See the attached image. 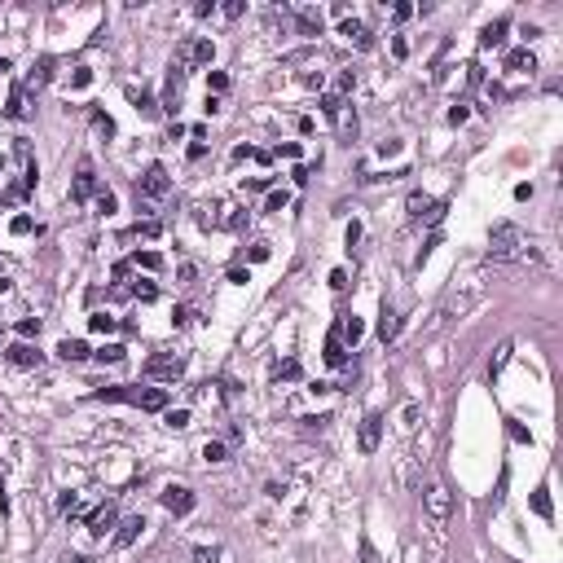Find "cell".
<instances>
[{"instance_id": "obj_1", "label": "cell", "mask_w": 563, "mask_h": 563, "mask_svg": "<svg viewBox=\"0 0 563 563\" xmlns=\"http://www.w3.org/2000/svg\"><path fill=\"white\" fill-rule=\"evenodd\" d=\"M97 401H128V405H137V410H154V414L167 410V392L163 388H102Z\"/></svg>"}, {"instance_id": "obj_2", "label": "cell", "mask_w": 563, "mask_h": 563, "mask_svg": "<svg viewBox=\"0 0 563 563\" xmlns=\"http://www.w3.org/2000/svg\"><path fill=\"white\" fill-rule=\"evenodd\" d=\"M519 247H524L519 225H510V220L493 225V233H488V256H493V260H510V256H519Z\"/></svg>"}, {"instance_id": "obj_3", "label": "cell", "mask_w": 563, "mask_h": 563, "mask_svg": "<svg viewBox=\"0 0 563 563\" xmlns=\"http://www.w3.org/2000/svg\"><path fill=\"white\" fill-rule=\"evenodd\" d=\"M181 374H185V356L181 352H154L146 361V379H154V383H176Z\"/></svg>"}, {"instance_id": "obj_4", "label": "cell", "mask_w": 563, "mask_h": 563, "mask_svg": "<svg viewBox=\"0 0 563 563\" xmlns=\"http://www.w3.org/2000/svg\"><path fill=\"white\" fill-rule=\"evenodd\" d=\"M167 189H172V176H167L163 163H150L146 172L137 176V198H163Z\"/></svg>"}, {"instance_id": "obj_5", "label": "cell", "mask_w": 563, "mask_h": 563, "mask_svg": "<svg viewBox=\"0 0 563 563\" xmlns=\"http://www.w3.org/2000/svg\"><path fill=\"white\" fill-rule=\"evenodd\" d=\"M410 216L414 220H427V225H440L445 220V211H449V202H436V198H427V194H410Z\"/></svg>"}, {"instance_id": "obj_6", "label": "cell", "mask_w": 563, "mask_h": 563, "mask_svg": "<svg viewBox=\"0 0 563 563\" xmlns=\"http://www.w3.org/2000/svg\"><path fill=\"white\" fill-rule=\"evenodd\" d=\"M93 194H97V167H93V159H84L75 172V185H70V202H88Z\"/></svg>"}, {"instance_id": "obj_7", "label": "cell", "mask_w": 563, "mask_h": 563, "mask_svg": "<svg viewBox=\"0 0 563 563\" xmlns=\"http://www.w3.org/2000/svg\"><path fill=\"white\" fill-rule=\"evenodd\" d=\"M159 497H163V506L172 510V515H189V510H194V502H198L194 488H185V484H167Z\"/></svg>"}, {"instance_id": "obj_8", "label": "cell", "mask_w": 563, "mask_h": 563, "mask_svg": "<svg viewBox=\"0 0 563 563\" xmlns=\"http://www.w3.org/2000/svg\"><path fill=\"white\" fill-rule=\"evenodd\" d=\"M379 440H383V414L370 410V414L361 418V436H356V445H361V453H374Z\"/></svg>"}, {"instance_id": "obj_9", "label": "cell", "mask_w": 563, "mask_h": 563, "mask_svg": "<svg viewBox=\"0 0 563 563\" xmlns=\"http://www.w3.org/2000/svg\"><path fill=\"white\" fill-rule=\"evenodd\" d=\"M423 506L431 519H449V510H453V497H449V488L445 484H431L427 493H423Z\"/></svg>"}, {"instance_id": "obj_10", "label": "cell", "mask_w": 563, "mask_h": 563, "mask_svg": "<svg viewBox=\"0 0 563 563\" xmlns=\"http://www.w3.org/2000/svg\"><path fill=\"white\" fill-rule=\"evenodd\" d=\"M115 519H119L115 502H102L97 510H88V533H93V537H106V533L115 528Z\"/></svg>"}, {"instance_id": "obj_11", "label": "cell", "mask_w": 563, "mask_h": 563, "mask_svg": "<svg viewBox=\"0 0 563 563\" xmlns=\"http://www.w3.org/2000/svg\"><path fill=\"white\" fill-rule=\"evenodd\" d=\"M40 348H31V343H9L5 348V361L9 365H18V370H31V365H40Z\"/></svg>"}, {"instance_id": "obj_12", "label": "cell", "mask_w": 563, "mask_h": 563, "mask_svg": "<svg viewBox=\"0 0 563 563\" xmlns=\"http://www.w3.org/2000/svg\"><path fill=\"white\" fill-rule=\"evenodd\" d=\"M216 211H220V216H216V229H247V220H251L238 202H220Z\"/></svg>"}, {"instance_id": "obj_13", "label": "cell", "mask_w": 563, "mask_h": 563, "mask_svg": "<svg viewBox=\"0 0 563 563\" xmlns=\"http://www.w3.org/2000/svg\"><path fill=\"white\" fill-rule=\"evenodd\" d=\"M343 35H348V40H352L361 53H370V49H374V31H370L365 22H356V18H343Z\"/></svg>"}, {"instance_id": "obj_14", "label": "cell", "mask_w": 563, "mask_h": 563, "mask_svg": "<svg viewBox=\"0 0 563 563\" xmlns=\"http://www.w3.org/2000/svg\"><path fill=\"white\" fill-rule=\"evenodd\" d=\"M141 528H146V519H141V515H133V519H124V524H119V533L111 537V546H115V550H128V546H133L137 537H141Z\"/></svg>"}, {"instance_id": "obj_15", "label": "cell", "mask_w": 563, "mask_h": 563, "mask_svg": "<svg viewBox=\"0 0 563 563\" xmlns=\"http://www.w3.org/2000/svg\"><path fill=\"white\" fill-rule=\"evenodd\" d=\"M49 79H53V57H35V66H31V75H27V84H22V88L40 93Z\"/></svg>"}, {"instance_id": "obj_16", "label": "cell", "mask_w": 563, "mask_h": 563, "mask_svg": "<svg viewBox=\"0 0 563 563\" xmlns=\"http://www.w3.org/2000/svg\"><path fill=\"white\" fill-rule=\"evenodd\" d=\"M334 133H339L343 146H352V137H356V111L352 106H339V115H334Z\"/></svg>"}, {"instance_id": "obj_17", "label": "cell", "mask_w": 563, "mask_h": 563, "mask_svg": "<svg viewBox=\"0 0 563 563\" xmlns=\"http://www.w3.org/2000/svg\"><path fill=\"white\" fill-rule=\"evenodd\" d=\"M5 115H9V119H27V115H31V106H27V88H22V84H14V88H9Z\"/></svg>"}, {"instance_id": "obj_18", "label": "cell", "mask_w": 563, "mask_h": 563, "mask_svg": "<svg viewBox=\"0 0 563 563\" xmlns=\"http://www.w3.org/2000/svg\"><path fill=\"white\" fill-rule=\"evenodd\" d=\"M397 334H401V317H397V308L383 304V313H379V339H383V343H392Z\"/></svg>"}, {"instance_id": "obj_19", "label": "cell", "mask_w": 563, "mask_h": 563, "mask_svg": "<svg viewBox=\"0 0 563 563\" xmlns=\"http://www.w3.org/2000/svg\"><path fill=\"white\" fill-rule=\"evenodd\" d=\"M506 27H510L506 18H493V22H488V27L480 31V49H497V44L506 40Z\"/></svg>"}, {"instance_id": "obj_20", "label": "cell", "mask_w": 563, "mask_h": 563, "mask_svg": "<svg viewBox=\"0 0 563 563\" xmlns=\"http://www.w3.org/2000/svg\"><path fill=\"white\" fill-rule=\"evenodd\" d=\"M295 27H299V35H321V14L317 9H295Z\"/></svg>"}, {"instance_id": "obj_21", "label": "cell", "mask_w": 563, "mask_h": 563, "mask_svg": "<svg viewBox=\"0 0 563 563\" xmlns=\"http://www.w3.org/2000/svg\"><path fill=\"white\" fill-rule=\"evenodd\" d=\"M334 330H339V339H343V343H356V339L365 334V326H361V317H356V313H343V321H339Z\"/></svg>"}, {"instance_id": "obj_22", "label": "cell", "mask_w": 563, "mask_h": 563, "mask_svg": "<svg viewBox=\"0 0 563 563\" xmlns=\"http://www.w3.org/2000/svg\"><path fill=\"white\" fill-rule=\"evenodd\" d=\"M506 70H524V75H533V70H537V57H533L528 49H510V53H506Z\"/></svg>"}, {"instance_id": "obj_23", "label": "cell", "mask_w": 563, "mask_h": 563, "mask_svg": "<svg viewBox=\"0 0 563 563\" xmlns=\"http://www.w3.org/2000/svg\"><path fill=\"white\" fill-rule=\"evenodd\" d=\"M128 97L137 102V111H141V119H159L163 115V106L150 97V93H137V88H128Z\"/></svg>"}, {"instance_id": "obj_24", "label": "cell", "mask_w": 563, "mask_h": 563, "mask_svg": "<svg viewBox=\"0 0 563 563\" xmlns=\"http://www.w3.org/2000/svg\"><path fill=\"white\" fill-rule=\"evenodd\" d=\"M185 44H189V62H194V66H207L211 57H216V44L211 40H185Z\"/></svg>"}, {"instance_id": "obj_25", "label": "cell", "mask_w": 563, "mask_h": 563, "mask_svg": "<svg viewBox=\"0 0 563 563\" xmlns=\"http://www.w3.org/2000/svg\"><path fill=\"white\" fill-rule=\"evenodd\" d=\"M57 356H62V361H84V356H88V343L84 339H62L57 343Z\"/></svg>"}, {"instance_id": "obj_26", "label": "cell", "mask_w": 563, "mask_h": 563, "mask_svg": "<svg viewBox=\"0 0 563 563\" xmlns=\"http://www.w3.org/2000/svg\"><path fill=\"white\" fill-rule=\"evenodd\" d=\"M326 361H330V365H343V361H348V352H343L339 330H330V339H326Z\"/></svg>"}, {"instance_id": "obj_27", "label": "cell", "mask_w": 563, "mask_h": 563, "mask_svg": "<svg viewBox=\"0 0 563 563\" xmlns=\"http://www.w3.org/2000/svg\"><path fill=\"white\" fill-rule=\"evenodd\" d=\"M88 330H93V334H115L119 321H115L111 313H93V317H88Z\"/></svg>"}, {"instance_id": "obj_28", "label": "cell", "mask_w": 563, "mask_h": 563, "mask_svg": "<svg viewBox=\"0 0 563 563\" xmlns=\"http://www.w3.org/2000/svg\"><path fill=\"white\" fill-rule=\"evenodd\" d=\"M299 374H304V370H299V361H295V356H286V361H278V365H273V379H299Z\"/></svg>"}, {"instance_id": "obj_29", "label": "cell", "mask_w": 563, "mask_h": 563, "mask_svg": "<svg viewBox=\"0 0 563 563\" xmlns=\"http://www.w3.org/2000/svg\"><path fill=\"white\" fill-rule=\"evenodd\" d=\"M225 88H229V75L225 70H207V97H220Z\"/></svg>"}, {"instance_id": "obj_30", "label": "cell", "mask_w": 563, "mask_h": 563, "mask_svg": "<svg viewBox=\"0 0 563 563\" xmlns=\"http://www.w3.org/2000/svg\"><path fill=\"white\" fill-rule=\"evenodd\" d=\"M133 265L154 273V269H163V256H159V251H137V256H133Z\"/></svg>"}, {"instance_id": "obj_31", "label": "cell", "mask_w": 563, "mask_h": 563, "mask_svg": "<svg viewBox=\"0 0 563 563\" xmlns=\"http://www.w3.org/2000/svg\"><path fill=\"white\" fill-rule=\"evenodd\" d=\"M128 295H133V299H141V304H154V299H159V286H154V282H137Z\"/></svg>"}, {"instance_id": "obj_32", "label": "cell", "mask_w": 563, "mask_h": 563, "mask_svg": "<svg viewBox=\"0 0 563 563\" xmlns=\"http://www.w3.org/2000/svg\"><path fill=\"white\" fill-rule=\"evenodd\" d=\"M163 423L172 431H185L189 427V410H163Z\"/></svg>"}, {"instance_id": "obj_33", "label": "cell", "mask_w": 563, "mask_h": 563, "mask_svg": "<svg viewBox=\"0 0 563 563\" xmlns=\"http://www.w3.org/2000/svg\"><path fill=\"white\" fill-rule=\"evenodd\" d=\"M97 361L119 365V361H124V343H102V348H97Z\"/></svg>"}, {"instance_id": "obj_34", "label": "cell", "mask_w": 563, "mask_h": 563, "mask_svg": "<svg viewBox=\"0 0 563 563\" xmlns=\"http://www.w3.org/2000/svg\"><path fill=\"white\" fill-rule=\"evenodd\" d=\"M356 555H361V563H383V555L374 550V542H370V537H361V542H356Z\"/></svg>"}, {"instance_id": "obj_35", "label": "cell", "mask_w": 563, "mask_h": 563, "mask_svg": "<svg viewBox=\"0 0 563 563\" xmlns=\"http://www.w3.org/2000/svg\"><path fill=\"white\" fill-rule=\"evenodd\" d=\"M247 256H251V260H256V265H265V260L273 256V247L265 242V238H256V242H251V247H247Z\"/></svg>"}, {"instance_id": "obj_36", "label": "cell", "mask_w": 563, "mask_h": 563, "mask_svg": "<svg viewBox=\"0 0 563 563\" xmlns=\"http://www.w3.org/2000/svg\"><path fill=\"white\" fill-rule=\"evenodd\" d=\"M299 423H304V431L313 436V431H326L330 427V414H308V418H299Z\"/></svg>"}, {"instance_id": "obj_37", "label": "cell", "mask_w": 563, "mask_h": 563, "mask_svg": "<svg viewBox=\"0 0 563 563\" xmlns=\"http://www.w3.org/2000/svg\"><path fill=\"white\" fill-rule=\"evenodd\" d=\"M194 563H220V546H194Z\"/></svg>"}, {"instance_id": "obj_38", "label": "cell", "mask_w": 563, "mask_h": 563, "mask_svg": "<svg viewBox=\"0 0 563 563\" xmlns=\"http://www.w3.org/2000/svg\"><path fill=\"white\" fill-rule=\"evenodd\" d=\"M35 229V220H31V216H14V220H9V233H18V238H27Z\"/></svg>"}, {"instance_id": "obj_39", "label": "cell", "mask_w": 563, "mask_h": 563, "mask_svg": "<svg viewBox=\"0 0 563 563\" xmlns=\"http://www.w3.org/2000/svg\"><path fill=\"white\" fill-rule=\"evenodd\" d=\"M506 431H510V440H519V445H533V431L524 427V423H515V418L506 423Z\"/></svg>"}, {"instance_id": "obj_40", "label": "cell", "mask_w": 563, "mask_h": 563, "mask_svg": "<svg viewBox=\"0 0 563 563\" xmlns=\"http://www.w3.org/2000/svg\"><path fill=\"white\" fill-rule=\"evenodd\" d=\"M533 510L542 515V519H550V493H546V488H537V493H533Z\"/></svg>"}, {"instance_id": "obj_41", "label": "cell", "mask_w": 563, "mask_h": 563, "mask_svg": "<svg viewBox=\"0 0 563 563\" xmlns=\"http://www.w3.org/2000/svg\"><path fill=\"white\" fill-rule=\"evenodd\" d=\"M18 334H22V339H35V334H40V317H22L18 321Z\"/></svg>"}, {"instance_id": "obj_42", "label": "cell", "mask_w": 563, "mask_h": 563, "mask_svg": "<svg viewBox=\"0 0 563 563\" xmlns=\"http://www.w3.org/2000/svg\"><path fill=\"white\" fill-rule=\"evenodd\" d=\"M194 317H198V308H194V304H181V308L172 313V321H176V326H189Z\"/></svg>"}, {"instance_id": "obj_43", "label": "cell", "mask_w": 563, "mask_h": 563, "mask_svg": "<svg viewBox=\"0 0 563 563\" xmlns=\"http://www.w3.org/2000/svg\"><path fill=\"white\" fill-rule=\"evenodd\" d=\"M202 458L207 462H225V445L220 440H207V445H202Z\"/></svg>"}, {"instance_id": "obj_44", "label": "cell", "mask_w": 563, "mask_h": 563, "mask_svg": "<svg viewBox=\"0 0 563 563\" xmlns=\"http://www.w3.org/2000/svg\"><path fill=\"white\" fill-rule=\"evenodd\" d=\"M286 202H291V198H286V189H273V194L265 198V211H282Z\"/></svg>"}, {"instance_id": "obj_45", "label": "cell", "mask_w": 563, "mask_h": 563, "mask_svg": "<svg viewBox=\"0 0 563 563\" xmlns=\"http://www.w3.org/2000/svg\"><path fill=\"white\" fill-rule=\"evenodd\" d=\"M510 361V343H502L497 348V356H493V365H488V374H502V365Z\"/></svg>"}, {"instance_id": "obj_46", "label": "cell", "mask_w": 563, "mask_h": 563, "mask_svg": "<svg viewBox=\"0 0 563 563\" xmlns=\"http://www.w3.org/2000/svg\"><path fill=\"white\" fill-rule=\"evenodd\" d=\"M339 106H343V97H339V93H326V97H321V111H326L330 119L339 115Z\"/></svg>"}, {"instance_id": "obj_47", "label": "cell", "mask_w": 563, "mask_h": 563, "mask_svg": "<svg viewBox=\"0 0 563 563\" xmlns=\"http://www.w3.org/2000/svg\"><path fill=\"white\" fill-rule=\"evenodd\" d=\"M97 211H102V216L115 211V194H111V189H97Z\"/></svg>"}, {"instance_id": "obj_48", "label": "cell", "mask_w": 563, "mask_h": 563, "mask_svg": "<svg viewBox=\"0 0 563 563\" xmlns=\"http://www.w3.org/2000/svg\"><path fill=\"white\" fill-rule=\"evenodd\" d=\"M88 84H93V70L88 66H79L75 75H70V88H88Z\"/></svg>"}, {"instance_id": "obj_49", "label": "cell", "mask_w": 563, "mask_h": 563, "mask_svg": "<svg viewBox=\"0 0 563 563\" xmlns=\"http://www.w3.org/2000/svg\"><path fill=\"white\" fill-rule=\"evenodd\" d=\"M133 233H141V238H159V233H163V225H159V220H146V225H137Z\"/></svg>"}, {"instance_id": "obj_50", "label": "cell", "mask_w": 563, "mask_h": 563, "mask_svg": "<svg viewBox=\"0 0 563 563\" xmlns=\"http://www.w3.org/2000/svg\"><path fill=\"white\" fill-rule=\"evenodd\" d=\"M57 563H97V559L79 555V550H62V555H57Z\"/></svg>"}, {"instance_id": "obj_51", "label": "cell", "mask_w": 563, "mask_h": 563, "mask_svg": "<svg viewBox=\"0 0 563 563\" xmlns=\"http://www.w3.org/2000/svg\"><path fill=\"white\" fill-rule=\"evenodd\" d=\"M242 9H247L242 0H225V5H220V14H225V18H242Z\"/></svg>"}, {"instance_id": "obj_52", "label": "cell", "mask_w": 563, "mask_h": 563, "mask_svg": "<svg viewBox=\"0 0 563 563\" xmlns=\"http://www.w3.org/2000/svg\"><path fill=\"white\" fill-rule=\"evenodd\" d=\"M93 124H97V128H102V133H106V137H111V133H115V119H111V115H106V111H97V115H93Z\"/></svg>"}, {"instance_id": "obj_53", "label": "cell", "mask_w": 563, "mask_h": 563, "mask_svg": "<svg viewBox=\"0 0 563 563\" xmlns=\"http://www.w3.org/2000/svg\"><path fill=\"white\" fill-rule=\"evenodd\" d=\"M356 88V70H343V75H339V97H343V93H352Z\"/></svg>"}, {"instance_id": "obj_54", "label": "cell", "mask_w": 563, "mask_h": 563, "mask_svg": "<svg viewBox=\"0 0 563 563\" xmlns=\"http://www.w3.org/2000/svg\"><path fill=\"white\" fill-rule=\"evenodd\" d=\"M229 282H233V286H247V282H251V273H247L242 265H233V269H229Z\"/></svg>"}, {"instance_id": "obj_55", "label": "cell", "mask_w": 563, "mask_h": 563, "mask_svg": "<svg viewBox=\"0 0 563 563\" xmlns=\"http://www.w3.org/2000/svg\"><path fill=\"white\" fill-rule=\"evenodd\" d=\"M392 18H397V22H405V18H414V5H405V0H401V5L392 9Z\"/></svg>"}, {"instance_id": "obj_56", "label": "cell", "mask_w": 563, "mask_h": 563, "mask_svg": "<svg viewBox=\"0 0 563 563\" xmlns=\"http://www.w3.org/2000/svg\"><path fill=\"white\" fill-rule=\"evenodd\" d=\"M278 159H299V146H295V141H286V146H278Z\"/></svg>"}, {"instance_id": "obj_57", "label": "cell", "mask_w": 563, "mask_h": 563, "mask_svg": "<svg viewBox=\"0 0 563 563\" xmlns=\"http://www.w3.org/2000/svg\"><path fill=\"white\" fill-rule=\"evenodd\" d=\"M330 286H334V291H343V286H348V273L334 269V273H330Z\"/></svg>"}, {"instance_id": "obj_58", "label": "cell", "mask_w": 563, "mask_h": 563, "mask_svg": "<svg viewBox=\"0 0 563 563\" xmlns=\"http://www.w3.org/2000/svg\"><path fill=\"white\" fill-rule=\"evenodd\" d=\"M449 124H466V106H449Z\"/></svg>"}, {"instance_id": "obj_59", "label": "cell", "mask_w": 563, "mask_h": 563, "mask_svg": "<svg viewBox=\"0 0 563 563\" xmlns=\"http://www.w3.org/2000/svg\"><path fill=\"white\" fill-rule=\"evenodd\" d=\"M397 150H401V141H392V137L379 141V154H397Z\"/></svg>"}, {"instance_id": "obj_60", "label": "cell", "mask_w": 563, "mask_h": 563, "mask_svg": "<svg viewBox=\"0 0 563 563\" xmlns=\"http://www.w3.org/2000/svg\"><path fill=\"white\" fill-rule=\"evenodd\" d=\"M343 238H348V247H356V242H361V225L352 220V225H348V233H343Z\"/></svg>"}, {"instance_id": "obj_61", "label": "cell", "mask_w": 563, "mask_h": 563, "mask_svg": "<svg viewBox=\"0 0 563 563\" xmlns=\"http://www.w3.org/2000/svg\"><path fill=\"white\" fill-rule=\"evenodd\" d=\"M392 53H397V57H405V53H410V44H405L401 35H392Z\"/></svg>"}, {"instance_id": "obj_62", "label": "cell", "mask_w": 563, "mask_h": 563, "mask_svg": "<svg viewBox=\"0 0 563 563\" xmlns=\"http://www.w3.org/2000/svg\"><path fill=\"white\" fill-rule=\"evenodd\" d=\"M0 506H5V484H0Z\"/></svg>"}, {"instance_id": "obj_63", "label": "cell", "mask_w": 563, "mask_h": 563, "mask_svg": "<svg viewBox=\"0 0 563 563\" xmlns=\"http://www.w3.org/2000/svg\"><path fill=\"white\" fill-rule=\"evenodd\" d=\"M0 172H5V154H0Z\"/></svg>"}]
</instances>
